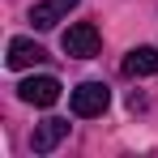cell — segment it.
I'll list each match as a JSON object with an SVG mask.
<instances>
[{
	"instance_id": "6",
	"label": "cell",
	"mask_w": 158,
	"mask_h": 158,
	"mask_svg": "<svg viewBox=\"0 0 158 158\" xmlns=\"http://www.w3.org/2000/svg\"><path fill=\"white\" fill-rule=\"evenodd\" d=\"M73 4H77V0H43V4H34V9H30L34 30H52L56 22H64V13H69Z\"/></svg>"
},
{
	"instance_id": "5",
	"label": "cell",
	"mask_w": 158,
	"mask_h": 158,
	"mask_svg": "<svg viewBox=\"0 0 158 158\" xmlns=\"http://www.w3.org/2000/svg\"><path fill=\"white\" fill-rule=\"evenodd\" d=\"M47 52L34 43V39H13L9 43V69H34V64H43Z\"/></svg>"
},
{
	"instance_id": "1",
	"label": "cell",
	"mask_w": 158,
	"mask_h": 158,
	"mask_svg": "<svg viewBox=\"0 0 158 158\" xmlns=\"http://www.w3.org/2000/svg\"><path fill=\"white\" fill-rule=\"evenodd\" d=\"M107 103H111V90H107L103 81H81L77 90L69 94V107H73V115L81 120H94V115H103Z\"/></svg>"
},
{
	"instance_id": "3",
	"label": "cell",
	"mask_w": 158,
	"mask_h": 158,
	"mask_svg": "<svg viewBox=\"0 0 158 158\" xmlns=\"http://www.w3.org/2000/svg\"><path fill=\"white\" fill-rule=\"evenodd\" d=\"M17 98L22 103H30V107H56L60 103V81L56 77H26L22 85H17Z\"/></svg>"
},
{
	"instance_id": "7",
	"label": "cell",
	"mask_w": 158,
	"mask_h": 158,
	"mask_svg": "<svg viewBox=\"0 0 158 158\" xmlns=\"http://www.w3.org/2000/svg\"><path fill=\"white\" fill-rule=\"evenodd\" d=\"M124 73L128 77H154L158 73V47H132L124 56Z\"/></svg>"
},
{
	"instance_id": "2",
	"label": "cell",
	"mask_w": 158,
	"mask_h": 158,
	"mask_svg": "<svg viewBox=\"0 0 158 158\" xmlns=\"http://www.w3.org/2000/svg\"><path fill=\"white\" fill-rule=\"evenodd\" d=\"M98 26L94 22H73V26L64 30V39H60V47L64 56H73V60H90V56H98Z\"/></svg>"
},
{
	"instance_id": "4",
	"label": "cell",
	"mask_w": 158,
	"mask_h": 158,
	"mask_svg": "<svg viewBox=\"0 0 158 158\" xmlns=\"http://www.w3.org/2000/svg\"><path fill=\"white\" fill-rule=\"evenodd\" d=\"M69 137V120H43V124H34V132H30V150L34 154H52L56 145Z\"/></svg>"
}]
</instances>
